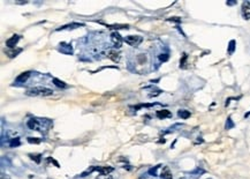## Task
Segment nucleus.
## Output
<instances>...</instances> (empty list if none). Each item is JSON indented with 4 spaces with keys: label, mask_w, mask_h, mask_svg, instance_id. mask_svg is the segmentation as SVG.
I'll return each mask as SVG.
<instances>
[{
    "label": "nucleus",
    "mask_w": 250,
    "mask_h": 179,
    "mask_svg": "<svg viewBox=\"0 0 250 179\" xmlns=\"http://www.w3.org/2000/svg\"><path fill=\"white\" fill-rule=\"evenodd\" d=\"M156 105H163L161 103H142V104H138V105H133L130 106L132 109H134L135 111L139 110V109H142V107H152V106H156Z\"/></svg>",
    "instance_id": "13"
},
{
    "label": "nucleus",
    "mask_w": 250,
    "mask_h": 179,
    "mask_svg": "<svg viewBox=\"0 0 250 179\" xmlns=\"http://www.w3.org/2000/svg\"><path fill=\"white\" fill-rule=\"evenodd\" d=\"M81 27H84V23H80V22H71V23L61 25V27L57 28V29H55V31H61V30H74V29L81 28Z\"/></svg>",
    "instance_id": "7"
},
{
    "label": "nucleus",
    "mask_w": 250,
    "mask_h": 179,
    "mask_svg": "<svg viewBox=\"0 0 250 179\" xmlns=\"http://www.w3.org/2000/svg\"><path fill=\"white\" fill-rule=\"evenodd\" d=\"M52 82L54 83V86H57L58 88H61V89H67L68 87H69L67 83H65L64 81H61V80L57 79V78H53V79H52Z\"/></svg>",
    "instance_id": "17"
},
{
    "label": "nucleus",
    "mask_w": 250,
    "mask_h": 179,
    "mask_svg": "<svg viewBox=\"0 0 250 179\" xmlns=\"http://www.w3.org/2000/svg\"><path fill=\"white\" fill-rule=\"evenodd\" d=\"M235 127V124H234V122L232 120V117L229 116L228 118L226 119V124H225V129H232V128H234Z\"/></svg>",
    "instance_id": "23"
},
{
    "label": "nucleus",
    "mask_w": 250,
    "mask_h": 179,
    "mask_svg": "<svg viewBox=\"0 0 250 179\" xmlns=\"http://www.w3.org/2000/svg\"><path fill=\"white\" fill-rule=\"evenodd\" d=\"M107 57L110 58L111 60L114 61V62H119L120 59H121V56H120V53L117 50H110L107 52Z\"/></svg>",
    "instance_id": "10"
},
{
    "label": "nucleus",
    "mask_w": 250,
    "mask_h": 179,
    "mask_svg": "<svg viewBox=\"0 0 250 179\" xmlns=\"http://www.w3.org/2000/svg\"><path fill=\"white\" fill-rule=\"evenodd\" d=\"M158 59H159V61H160V62H165V61H167L168 59H169V54H168L167 52L159 53V56H158Z\"/></svg>",
    "instance_id": "28"
},
{
    "label": "nucleus",
    "mask_w": 250,
    "mask_h": 179,
    "mask_svg": "<svg viewBox=\"0 0 250 179\" xmlns=\"http://www.w3.org/2000/svg\"><path fill=\"white\" fill-rule=\"evenodd\" d=\"M111 41H112V44H113V47L117 50V49H120V47H121L123 38H122L121 35H120L118 31H113L111 34Z\"/></svg>",
    "instance_id": "5"
},
{
    "label": "nucleus",
    "mask_w": 250,
    "mask_h": 179,
    "mask_svg": "<svg viewBox=\"0 0 250 179\" xmlns=\"http://www.w3.org/2000/svg\"><path fill=\"white\" fill-rule=\"evenodd\" d=\"M27 126L31 131H37L40 133H46L53 126V122L47 118H30L27 122Z\"/></svg>",
    "instance_id": "1"
},
{
    "label": "nucleus",
    "mask_w": 250,
    "mask_h": 179,
    "mask_svg": "<svg viewBox=\"0 0 250 179\" xmlns=\"http://www.w3.org/2000/svg\"><path fill=\"white\" fill-rule=\"evenodd\" d=\"M22 51H23V49H9V50H7V51H5L6 52V54H7L8 57L9 58H14V57H16L18 53H21Z\"/></svg>",
    "instance_id": "18"
},
{
    "label": "nucleus",
    "mask_w": 250,
    "mask_h": 179,
    "mask_svg": "<svg viewBox=\"0 0 250 179\" xmlns=\"http://www.w3.org/2000/svg\"><path fill=\"white\" fill-rule=\"evenodd\" d=\"M58 51L61 52L64 54H67V56H71L74 53V49H73V45L70 43H66V42H61L58 46Z\"/></svg>",
    "instance_id": "4"
},
{
    "label": "nucleus",
    "mask_w": 250,
    "mask_h": 179,
    "mask_svg": "<svg viewBox=\"0 0 250 179\" xmlns=\"http://www.w3.org/2000/svg\"><path fill=\"white\" fill-rule=\"evenodd\" d=\"M160 166H161V164H158V165H156V166H154V168H151V169H149V171H148V173L150 176H152V177H157L158 176V170L160 169Z\"/></svg>",
    "instance_id": "25"
},
{
    "label": "nucleus",
    "mask_w": 250,
    "mask_h": 179,
    "mask_svg": "<svg viewBox=\"0 0 250 179\" xmlns=\"http://www.w3.org/2000/svg\"><path fill=\"white\" fill-rule=\"evenodd\" d=\"M53 90L50 89V88H46V87H32V88H29L27 91H25V95L27 96H32V97H47V96H52L53 95Z\"/></svg>",
    "instance_id": "2"
},
{
    "label": "nucleus",
    "mask_w": 250,
    "mask_h": 179,
    "mask_svg": "<svg viewBox=\"0 0 250 179\" xmlns=\"http://www.w3.org/2000/svg\"><path fill=\"white\" fill-rule=\"evenodd\" d=\"M249 116H250V111H249V112H247L246 115H244V118H248V117H249Z\"/></svg>",
    "instance_id": "36"
},
{
    "label": "nucleus",
    "mask_w": 250,
    "mask_h": 179,
    "mask_svg": "<svg viewBox=\"0 0 250 179\" xmlns=\"http://www.w3.org/2000/svg\"><path fill=\"white\" fill-rule=\"evenodd\" d=\"M160 179H173V175H172V172L168 166H165L163 169V171L160 173Z\"/></svg>",
    "instance_id": "15"
},
{
    "label": "nucleus",
    "mask_w": 250,
    "mask_h": 179,
    "mask_svg": "<svg viewBox=\"0 0 250 179\" xmlns=\"http://www.w3.org/2000/svg\"><path fill=\"white\" fill-rule=\"evenodd\" d=\"M96 171L99 172V175H110L114 171L113 166H96Z\"/></svg>",
    "instance_id": "11"
},
{
    "label": "nucleus",
    "mask_w": 250,
    "mask_h": 179,
    "mask_svg": "<svg viewBox=\"0 0 250 179\" xmlns=\"http://www.w3.org/2000/svg\"><path fill=\"white\" fill-rule=\"evenodd\" d=\"M191 116V112L188 111V110H185V109H180L178 111V117L181 119H188L190 118Z\"/></svg>",
    "instance_id": "16"
},
{
    "label": "nucleus",
    "mask_w": 250,
    "mask_h": 179,
    "mask_svg": "<svg viewBox=\"0 0 250 179\" xmlns=\"http://www.w3.org/2000/svg\"><path fill=\"white\" fill-rule=\"evenodd\" d=\"M163 93V90L161 89H158V88H156V87H154V88H152V90H151V94H149V95H148V96L150 97H156V96H159V95H160V94Z\"/></svg>",
    "instance_id": "27"
},
{
    "label": "nucleus",
    "mask_w": 250,
    "mask_h": 179,
    "mask_svg": "<svg viewBox=\"0 0 250 179\" xmlns=\"http://www.w3.org/2000/svg\"><path fill=\"white\" fill-rule=\"evenodd\" d=\"M168 22H175V23H181L182 22V20H181V18H179V16H172V18H168L166 19Z\"/></svg>",
    "instance_id": "31"
},
{
    "label": "nucleus",
    "mask_w": 250,
    "mask_h": 179,
    "mask_svg": "<svg viewBox=\"0 0 250 179\" xmlns=\"http://www.w3.org/2000/svg\"><path fill=\"white\" fill-rule=\"evenodd\" d=\"M183 127V124H180V122H176V124H174L173 126H171V127H168L166 131H164V132H161V134H169V133H173L175 132V131H178V129H181Z\"/></svg>",
    "instance_id": "14"
},
{
    "label": "nucleus",
    "mask_w": 250,
    "mask_h": 179,
    "mask_svg": "<svg viewBox=\"0 0 250 179\" xmlns=\"http://www.w3.org/2000/svg\"><path fill=\"white\" fill-rule=\"evenodd\" d=\"M21 40V36L20 35H13L12 37H9L7 41H6V46L8 49H15L16 44L18 43V41Z\"/></svg>",
    "instance_id": "9"
},
{
    "label": "nucleus",
    "mask_w": 250,
    "mask_h": 179,
    "mask_svg": "<svg viewBox=\"0 0 250 179\" xmlns=\"http://www.w3.org/2000/svg\"><path fill=\"white\" fill-rule=\"evenodd\" d=\"M197 139H198V140H197L196 142H195V143H196V144H198V143H203V142H204V140L202 139V138H197Z\"/></svg>",
    "instance_id": "35"
},
{
    "label": "nucleus",
    "mask_w": 250,
    "mask_h": 179,
    "mask_svg": "<svg viewBox=\"0 0 250 179\" xmlns=\"http://www.w3.org/2000/svg\"><path fill=\"white\" fill-rule=\"evenodd\" d=\"M123 42H126L128 45H130L133 47H137L143 42V37L138 35H129L126 36L123 38Z\"/></svg>",
    "instance_id": "3"
},
{
    "label": "nucleus",
    "mask_w": 250,
    "mask_h": 179,
    "mask_svg": "<svg viewBox=\"0 0 250 179\" xmlns=\"http://www.w3.org/2000/svg\"><path fill=\"white\" fill-rule=\"evenodd\" d=\"M156 116H157V118H159V119L172 118V112L165 109V110H159V111L156 112Z\"/></svg>",
    "instance_id": "12"
},
{
    "label": "nucleus",
    "mask_w": 250,
    "mask_h": 179,
    "mask_svg": "<svg viewBox=\"0 0 250 179\" xmlns=\"http://www.w3.org/2000/svg\"><path fill=\"white\" fill-rule=\"evenodd\" d=\"M237 3H236L235 0H233V1H226V5L227 6H234V5H236Z\"/></svg>",
    "instance_id": "34"
},
{
    "label": "nucleus",
    "mask_w": 250,
    "mask_h": 179,
    "mask_svg": "<svg viewBox=\"0 0 250 179\" xmlns=\"http://www.w3.org/2000/svg\"><path fill=\"white\" fill-rule=\"evenodd\" d=\"M235 49H236V42L234 40L229 41L228 47H227V53H228L229 56H232V54L235 52Z\"/></svg>",
    "instance_id": "19"
},
{
    "label": "nucleus",
    "mask_w": 250,
    "mask_h": 179,
    "mask_svg": "<svg viewBox=\"0 0 250 179\" xmlns=\"http://www.w3.org/2000/svg\"><path fill=\"white\" fill-rule=\"evenodd\" d=\"M241 15H242L243 20L249 21L250 20V1L244 0L241 5Z\"/></svg>",
    "instance_id": "6"
},
{
    "label": "nucleus",
    "mask_w": 250,
    "mask_h": 179,
    "mask_svg": "<svg viewBox=\"0 0 250 179\" xmlns=\"http://www.w3.org/2000/svg\"><path fill=\"white\" fill-rule=\"evenodd\" d=\"M189 173L191 176H196V177H198V176H202V175H204V173H206V171H205V170H204L203 168H200V166H197L196 169H194L193 171H190Z\"/></svg>",
    "instance_id": "20"
},
{
    "label": "nucleus",
    "mask_w": 250,
    "mask_h": 179,
    "mask_svg": "<svg viewBox=\"0 0 250 179\" xmlns=\"http://www.w3.org/2000/svg\"><path fill=\"white\" fill-rule=\"evenodd\" d=\"M31 76V72L30 71H28V72H23V73H21L20 75L15 79V81H14V86H18V84H22V83H25L27 81H28V79Z\"/></svg>",
    "instance_id": "8"
},
{
    "label": "nucleus",
    "mask_w": 250,
    "mask_h": 179,
    "mask_svg": "<svg viewBox=\"0 0 250 179\" xmlns=\"http://www.w3.org/2000/svg\"><path fill=\"white\" fill-rule=\"evenodd\" d=\"M96 179H113L111 175H99Z\"/></svg>",
    "instance_id": "32"
},
{
    "label": "nucleus",
    "mask_w": 250,
    "mask_h": 179,
    "mask_svg": "<svg viewBox=\"0 0 250 179\" xmlns=\"http://www.w3.org/2000/svg\"><path fill=\"white\" fill-rule=\"evenodd\" d=\"M107 28L110 29H114V30H119V29H128V24H105Z\"/></svg>",
    "instance_id": "22"
},
{
    "label": "nucleus",
    "mask_w": 250,
    "mask_h": 179,
    "mask_svg": "<svg viewBox=\"0 0 250 179\" xmlns=\"http://www.w3.org/2000/svg\"><path fill=\"white\" fill-rule=\"evenodd\" d=\"M8 146H9L11 148L18 147V146H21V141H20V139H18V138H13V139L9 140Z\"/></svg>",
    "instance_id": "21"
},
{
    "label": "nucleus",
    "mask_w": 250,
    "mask_h": 179,
    "mask_svg": "<svg viewBox=\"0 0 250 179\" xmlns=\"http://www.w3.org/2000/svg\"><path fill=\"white\" fill-rule=\"evenodd\" d=\"M0 179H11V176L7 175V173H4V172H1V176H0Z\"/></svg>",
    "instance_id": "33"
},
{
    "label": "nucleus",
    "mask_w": 250,
    "mask_h": 179,
    "mask_svg": "<svg viewBox=\"0 0 250 179\" xmlns=\"http://www.w3.org/2000/svg\"><path fill=\"white\" fill-rule=\"evenodd\" d=\"M28 156L30 157V160H32L37 164H39L42 161V154H29Z\"/></svg>",
    "instance_id": "24"
},
{
    "label": "nucleus",
    "mask_w": 250,
    "mask_h": 179,
    "mask_svg": "<svg viewBox=\"0 0 250 179\" xmlns=\"http://www.w3.org/2000/svg\"><path fill=\"white\" fill-rule=\"evenodd\" d=\"M179 179H187L186 177H181V178H179Z\"/></svg>",
    "instance_id": "37"
},
{
    "label": "nucleus",
    "mask_w": 250,
    "mask_h": 179,
    "mask_svg": "<svg viewBox=\"0 0 250 179\" xmlns=\"http://www.w3.org/2000/svg\"><path fill=\"white\" fill-rule=\"evenodd\" d=\"M27 141H28L29 143H34V144H38V143H40L43 140L39 139V138H31V136H29L28 139H27Z\"/></svg>",
    "instance_id": "29"
},
{
    "label": "nucleus",
    "mask_w": 250,
    "mask_h": 179,
    "mask_svg": "<svg viewBox=\"0 0 250 179\" xmlns=\"http://www.w3.org/2000/svg\"><path fill=\"white\" fill-rule=\"evenodd\" d=\"M187 59H188V56H187V53H183L182 58H181V60H180V68H183L185 66H186Z\"/></svg>",
    "instance_id": "30"
},
{
    "label": "nucleus",
    "mask_w": 250,
    "mask_h": 179,
    "mask_svg": "<svg viewBox=\"0 0 250 179\" xmlns=\"http://www.w3.org/2000/svg\"><path fill=\"white\" fill-rule=\"evenodd\" d=\"M11 165H12V162L9 161V158H8L7 156H3V157H1V166H3V168H5V166L9 168Z\"/></svg>",
    "instance_id": "26"
}]
</instances>
